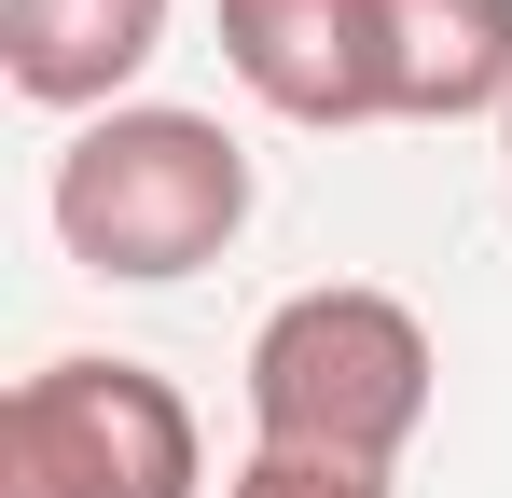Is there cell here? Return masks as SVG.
<instances>
[{"label": "cell", "instance_id": "cell-5", "mask_svg": "<svg viewBox=\"0 0 512 498\" xmlns=\"http://www.w3.org/2000/svg\"><path fill=\"white\" fill-rule=\"evenodd\" d=\"M388 125H471L512 111V0H374Z\"/></svg>", "mask_w": 512, "mask_h": 498}, {"label": "cell", "instance_id": "cell-2", "mask_svg": "<svg viewBox=\"0 0 512 498\" xmlns=\"http://www.w3.org/2000/svg\"><path fill=\"white\" fill-rule=\"evenodd\" d=\"M429 319L402 291H291L277 319L250 332V429L263 443H291V457H360V471H388L402 443H416L429 415Z\"/></svg>", "mask_w": 512, "mask_h": 498}, {"label": "cell", "instance_id": "cell-1", "mask_svg": "<svg viewBox=\"0 0 512 498\" xmlns=\"http://www.w3.org/2000/svg\"><path fill=\"white\" fill-rule=\"evenodd\" d=\"M250 222V153L222 111H97L56 153V236L84 277H194Z\"/></svg>", "mask_w": 512, "mask_h": 498}, {"label": "cell", "instance_id": "cell-8", "mask_svg": "<svg viewBox=\"0 0 512 498\" xmlns=\"http://www.w3.org/2000/svg\"><path fill=\"white\" fill-rule=\"evenodd\" d=\"M499 153H512V111H499Z\"/></svg>", "mask_w": 512, "mask_h": 498}, {"label": "cell", "instance_id": "cell-7", "mask_svg": "<svg viewBox=\"0 0 512 498\" xmlns=\"http://www.w3.org/2000/svg\"><path fill=\"white\" fill-rule=\"evenodd\" d=\"M222 498H388V471H360V457H291V443H250Z\"/></svg>", "mask_w": 512, "mask_h": 498}, {"label": "cell", "instance_id": "cell-6", "mask_svg": "<svg viewBox=\"0 0 512 498\" xmlns=\"http://www.w3.org/2000/svg\"><path fill=\"white\" fill-rule=\"evenodd\" d=\"M167 56V0H0V70L42 111H111Z\"/></svg>", "mask_w": 512, "mask_h": 498}, {"label": "cell", "instance_id": "cell-3", "mask_svg": "<svg viewBox=\"0 0 512 498\" xmlns=\"http://www.w3.org/2000/svg\"><path fill=\"white\" fill-rule=\"evenodd\" d=\"M208 443L153 360H42L0 402V498H194Z\"/></svg>", "mask_w": 512, "mask_h": 498}, {"label": "cell", "instance_id": "cell-4", "mask_svg": "<svg viewBox=\"0 0 512 498\" xmlns=\"http://www.w3.org/2000/svg\"><path fill=\"white\" fill-rule=\"evenodd\" d=\"M222 70L291 125H388L374 0H222Z\"/></svg>", "mask_w": 512, "mask_h": 498}]
</instances>
